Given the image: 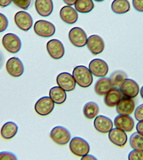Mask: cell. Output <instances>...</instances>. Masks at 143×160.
I'll use <instances>...</instances> for the list:
<instances>
[{
  "label": "cell",
  "instance_id": "cell-1",
  "mask_svg": "<svg viewBox=\"0 0 143 160\" xmlns=\"http://www.w3.org/2000/svg\"><path fill=\"white\" fill-rule=\"evenodd\" d=\"M72 76L76 83L81 87L86 88L93 83L92 74L86 66H78L75 67L73 71Z\"/></svg>",
  "mask_w": 143,
  "mask_h": 160
},
{
  "label": "cell",
  "instance_id": "cell-2",
  "mask_svg": "<svg viewBox=\"0 0 143 160\" xmlns=\"http://www.w3.org/2000/svg\"><path fill=\"white\" fill-rule=\"evenodd\" d=\"M69 147L70 151L77 156L82 157L90 152L88 142L82 138L75 137L70 141Z\"/></svg>",
  "mask_w": 143,
  "mask_h": 160
},
{
  "label": "cell",
  "instance_id": "cell-3",
  "mask_svg": "<svg viewBox=\"0 0 143 160\" xmlns=\"http://www.w3.org/2000/svg\"><path fill=\"white\" fill-rule=\"evenodd\" d=\"M2 44L6 51L11 53H16L21 50V42L19 36L13 33H8L3 36Z\"/></svg>",
  "mask_w": 143,
  "mask_h": 160
},
{
  "label": "cell",
  "instance_id": "cell-4",
  "mask_svg": "<svg viewBox=\"0 0 143 160\" xmlns=\"http://www.w3.org/2000/svg\"><path fill=\"white\" fill-rule=\"evenodd\" d=\"M34 30L36 35L44 38L51 37L55 34L56 31L53 24L43 20H39L35 22Z\"/></svg>",
  "mask_w": 143,
  "mask_h": 160
},
{
  "label": "cell",
  "instance_id": "cell-5",
  "mask_svg": "<svg viewBox=\"0 0 143 160\" xmlns=\"http://www.w3.org/2000/svg\"><path fill=\"white\" fill-rule=\"evenodd\" d=\"M50 137L57 144L64 145L69 142L71 136L67 129L63 126H57L51 130Z\"/></svg>",
  "mask_w": 143,
  "mask_h": 160
},
{
  "label": "cell",
  "instance_id": "cell-6",
  "mask_svg": "<svg viewBox=\"0 0 143 160\" xmlns=\"http://www.w3.org/2000/svg\"><path fill=\"white\" fill-rule=\"evenodd\" d=\"M68 36L70 42L77 47H84L87 44V36L81 28L76 27L72 28L69 31Z\"/></svg>",
  "mask_w": 143,
  "mask_h": 160
},
{
  "label": "cell",
  "instance_id": "cell-7",
  "mask_svg": "<svg viewBox=\"0 0 143 160\" xmlns=\"http://www.w3.org/2000/svg\"><path fill=\"white\" fill-rule=\"evenodd\" d=\"M55 107V102L50 97L45 96L38 100L35 104V111L41 116L50 114Z\"/></svg>",
  "mask_w": 143,
  "mask_h": 160
},
{
  "label": "cell",
  "instance_id": "cell-8",
  "mask_svg": "<svg viewBox=\"0 0 143 160\" xmlns=\"http://www.w3.org/2000/svg\"><path fill=\"white\" fill-rule=\"evenodd\" d=\"M120 92L125 97L134 98L139 93V87L138 83L134 80L126 78L119 86Z\"/></svg>",
  "mask_w": 143,
  "mask_h": 160
},
{
  "label": "cell",
  "instance_id": "cell-9",
  "mask_svg": "<svg viewBox=\"0 0 143 160\" xmlns=\"http://www.w3.org/2000/svg\"><path fill=\"white\" fill-rule=\"evenodd\" d=\"M46 47L49 54L54 59H60L65 54V48L60 40L56 39L50 40L46 43Z\"/></svg>",
  "mask_w": 143,
  "mask_h": 160
},
{
  "label": "cell",
  "instance_id": "cell-10",
  "mask_svg": "<svg viewBox=\"0 0 143 160\" xmlns=\"http://www.w3.org/2000/svg\"><path fill=\"white\" fill-rule=\"evenodd\" d=\"M8 73L12 77H19L22 76L24 71L23 63L17 57H12L8 60L6 63Z\"/></svg>",
  "mask_w": 143,
  "mask_h": 160
},
{
  "label": "cell",
  "instance_id": "cell-11",
  "mask_svg": "<svg viewBox=\"0 0 143 160\" xmlns=\"http://www.w3.org/2000/svg\"><path fill=\"white\" fill-rule=\"evenodd\" d=\"M14 21L17 27L24 31H27L32 27L33 20L31 15L24 11L16 12L14 16Z\"/></svg>",
  "mask_w": 143,
  "mask_h": 160
},
{
  "label": "cell",
  "instance_id": "cell-12",
  "mask_svg": "<svg viewBox=\"0 0 143 160\" xmlns=\"http://www.w3.org/2000/svg\"><path fill=\"white\" fill-rule=\"evenodd\" d=\"M89 69L92 74L98 77H103L109 72V66L106 62L101 59L92 60L89 65Z\"/></svg>",
  "mask_w": 143,
  "mask_h": 160
},
{
  "label": "cell",
  "instance_id": "cell-13",
  "mask_svg": "<svg viewBox=\"0 0 143 160\" xmlns=\"http://www.w3.org/2000/svg\"><path fill=\"white\" fill-rule=\"evenodd\" d=\"M56 82L59 87L65 91H71L75 89L76 81L73 76L67 72H61L58 75Z\"/></svg>",
  "mask_w": 143,
  "mask_h": 160
},
{
  "label": "cell",
  "instance_id": "cell-14",
  "mask_svg": "<svg viewBox=\"0 0 143 160\" xmlns=\"http://www.w3.org/2000/svg\"><path fill=\"white\" fill-rule=\"evenodd\" d=\"M87 48L94 55L101 53L105 48V43L101 37L97 35L89 36L87 42Z\"/></svg>",
  "mask_w": 143,
  "mask_h": 160
},
{
  "label": "cell",
  "instance_id": "cell-15",
  "mask_svg": "<svg viewBox=\"0 0 143 160\" xmlns=\"http://www.w3.org/2000/svg\"><path fill=\"white\" fill-rule=\"evenodd\" d=\"M135 107V103L131 98L124 97L122 98L116 105V110L119 115L126 116L131 114Z\"/></svg>",
  "mask_w": 143,
  "mask_h": 160
},
{
  "label": "cell",
  "instance_id": "cell-16",
  "mask_svg": "<svg viewBox=\"0 0 143 160\" xmlns=\"http://www.w3.org/2000/svg\"><path fill=\"white\" fill-rule=\"evenodd\" d=\"M109 140L114 144L123 147L127 141V136L125 131L119 128L112 129L109 132Z\"/></svg>",
  "mask_w": 143,
  "mask_h": 160
},
{
  "label": "cell",
  "instance_id": "cell-17",
  "mask_svg": "<svg viewBox=\"0 0 143 160\" xmlns=\"http://www.w3.org/2000/svg\"><path fill=\"white\" fill-rule=\"evenodd\" d=\"M114 123L115 127L125 132L131 131L134 126V119L129 115L117 116L114 119Z\"/></svg>",
  "mask_w": 143,
  "mask_h": 160
},
{
  "label": "cell",
  "instance_id": "cell-18",
  "mask_svg": "<svg viewBox=\"0 0 143 160\" xmlns=\"http://www.w3.org/2000/svg\"><path fill=\"white\" fill-rule=\"evenodd\" d=\"M94 126L98 132L106 133L112 129L113 123L110 118L106 116L100 115L96 117L94 120Z\"/></svg>",
  "mask_w": 143,
  "mask_h": 160
},
{
  "label": "cell",
  "instance_id": "cell-19",
  "mask_svg": "<svg viewBox=\"0 0 143 160\" xmlns=\"http://www.w3.org/2000/svg\"><path fill=\"white\" fill-rule=\"evenodd\" d=\"M35 7L40 16L48 17L52 13L54 5L52 0H36Z\"/></svg>",
  "mask_w": 143,
  "mask_h": 160
},
{
  "label": "cell",
  "instance_id": "cell-20",
  "mask_svg": "<svg viewBox=\"0 0 143 160\" xmlns=\"http://www.w3.org/2000/svg\"><path fill=\"white\" fill-rule=\"evenodd\" d=\"M60 15L61 19L69 24L75 23L78 18L76 10L70 6H63L60 10Z\"/></svg>",
  "mask_w": 143,
  "mask_h": 160
},
{
  "label": "cell",
  "instance_id": "cell-21",
  "mask_svg": "<svg viewBox=\"0 0 143 160\" xmlns=\"http://www.w3.org/2000/svg\"><path fill=\"white\" fill-rule=\"evenodd\" d=\"M114 87L110 78L102 77L95 82L94 90L97 94L103 96L105 95Z\"/></svg>",
  "mask_w": 143,
  "mask_h": 160
},
{
  "label": "cell",
  "instance_id": "cell-22",
  "mask_svg": "<svg viewBox=\"0 0 143 160\" xmlns=\"http://www.w3.org/2000/svg\"><path fill=\"white\" fill-rule=\"evenodd\" d=\"M122 97V93L120 89L117 87L113 88L105 95L104 99V102L109 107H115Z\"/></svg>",
  "mask_w": 143,
  "mask_h": 160
},
{
  "label": "cell",
  "instance_id": "cell-23",
  "mask_svg": "<svg viewBox=\"0 0 143 160\" xmlns=\"http://www.w3.org/2000/svg\"><path fill=\"white\" fill-rule=\"evenodd\" d=\"M18 126L15 122L8 121L3 126L1 130V135L3 138L6 140L13 138L18 131Z\"/></svg>",
  "mask_w": 143,
  "mask_h": 160
},
{
  "label": "cell",
  "instance_id": "cell-24",
  "mask_svg": "<svg viewBox=\"0 0 143 160\" xmlns=\"http://www.w3.org/2000/svg\"><path fill=\"white\" fill-rule=\"evenodd\" d=\"M49 95L55 103L61 104L66 101V94L65 91L58 86H55L50 90Z\"/></svg>",
  "mask_w": 143,
  "mask_h": 160
},
{
  "label": "cell",
  "instance_id": "cell-25",
  "mask_svg": "<svg viewBox=\"0 0 143 160\" xmlns=\"http://www.w3.org/2000/svg\"><path fill=\"white\" fill-rule=\"evenodd\" d=\"M111 7L113 12L118 14L126 13L130 9V3L128 0H114Z\"/></svg>",
  "mask_w": 143,
  "mask_h": 160
},
{
  "label": "cell",
  "instance_id": "cell-26",
  "mask_svg": "<svg viewBox=\"0 0 143 160\" xmlns=\"http://www.w3.org/2000/svg\"><path fill=\"white\" fill-rule=\"evenodd\" d=\"M99 110V106L97 104L90 101L85 104L83 109V112L86 118L93 119L97 116Z\"/></svg>",
  "mask_w": 143,
  "mask_h": 160
},
{
  "label": "cell",
  "instance_id": "cell-27",
  "mask_svg": "<svg viewBox=\"0 0 143 160\" xmlns=\"http://www.w3.org/2000/svg\"><path fill=\"white\" fill-rule=\"evenodd\" d=\"M75 9L82 13L91 12L94 8L92 0H77L75 4Z\"/></svg>",
  "mask_w": 143,
  "mask_h": 160
},
{
  "label": "cell",
  "instance_id": "cell-28",
  "mask_svg": "<svg viewBox=\"0 0 143 160\" xmlns=\"http://www.w3.org/2000/svg\"><path fill=\"white\" fill-rule=\"evenodd\" d=\"M130 144L134 149L143 150V135L138 132H134L130 136Z\"/></svg>",
  "mask_w": 143,
  "mask_h": 160
},
{
  "label": "cell",
  "instance_id": "cell-29",
  "mask_svg": "<svg viewBox=\"0 0 143 160\" xmlns=\"http://www.w3.org/2000/svg\"><path fill=\"white\" fill-rule=\"evenodd\" d=\"M127 78L126 74L123 71H116L113 72L110 76V79L113 86L115 87H119L122 82Z\"/></svg>",
  "mask_w": 143,
  "mask_h": 160
},
{
  "label": "cell",
  "instance_id": "cell-30",
  "mask_svg": "<svg viewBox=\"0 0 143 160\" xmlns=\"http://www.w3.org/2000/svg\"><path fill=\"white\" fill-rule=\"evenodd\" d=\"M128 158L130 160H143V150H133L129 153Z\"/></svg>",
  "mask_w": 143,
  "mask_h": 160
},
{
  "label": "cell",
  "instance_id": "cell-31",
  "mask_svg": "<svg viewBox=\"0 0 143 160\" xmlns=\"http://www.w3.org/2000/svg\"><path fill=\"white\" fill-rule=\"evenodd\" d=\"M31 0H12V2L18 7L22 9L27 10L31 4Z\"/></svg>",
  "mask_w": 143,
  "mask_h": 160
},
{
  "label": "cell",
  "instance_id": "cell-32",
  "mask_svg": "<svg viewBox=\"0 0 143 160\" xmlns=\"http://www.w3.org/2000/svg\"><path fill=\"white\" fill-rule=\"evenodd\" d=\"M8 21L7 17L2 13H0V32H3L8 27Z\"/></svg>",
  "mask_w": 143,
  "mask_h": 160
},
{
  "label": "cell",
  "instance_id": "cell-33",
  "mask_svg": "<svg viewBox=\"0 0 143 160\" xmlns=\"http://www.w3.org/2000/svg\"><path fill=\"white\" fill-rule=\"evenodd\" d=\"M16 155L9 151L0 152V160H17Z\"/></svg>",
  "mask_w": 143,
  "mask_h": 160
},
{
  "label": "cell",
  "instance_id": "cell-34",
  "mask_svg": "<svg viewBox=\"0 0 143 160\" xmlns=\"http://www.w3.org/2000/svg\"><path fill=\"white\" fill-rule=\"evenodd\" d=\"M134 116L137 121H143V103L139 105L135 109Z\"/></svg>",
  "mask_w": 143,
  "mask_h": 160
},
{
  "label": "cell",
  "instance_id": "cell-35",
  "mask_svg": "<svg viewBox=\"0 0 143 160\" xmlns=\"http://www.w3.org/2000/svg\"><path fill=\"white\" fill-rule=\"evenodd\" d=\"M132 4L136 11L143 12V0H132Z\"/></svg>",
  "mask_w": 143,
  "mask_h": 160
},
{
  "label": "cell",
  "instance_id": "cell-36",
  "mask_svg": "<svg viewBox=\"0 0 143 160\" xmlns=\"http://www.w3.org/2000/svg\"><path fill=\"white\" fill-rule=\"evenodd\" d=\"M12 2V0H0V6L5 8L9 6Z\"/></svg>",
  "mask_w": 143,
  "mask_h": 160
},
{
  "label": "cell",
  "instance_id": "cell-37",
  "mask_svg": "<svg viewBox=\"0 0 143 160\" xmlns=\"http://www.w3.org/2000/svg\"><path fill=\"white\" fill-rule=\"evenodd\" d=\"M136 129L137 132L143 135V121H140L137 124Z\"/></svg>",
  "mask_w": 143,
  "mask_h": 160
},
{
  "label": "cell",
  "instance_id": "cell-38",
  "mask_svg": "<svg viewBox=\"0 0 143 160\" xmlns=\"http://www.w3.org/2000/svg\"><path fill=\"white\" fill-rule=\"evenodd\" d=\"M97 159L96 158L95 156H93V155H88L87 154L85 155V156H83L82 157V158L81 160H95Z\"/></svg>",
  "mask_w": 143,
  "mask_h": 160
},
{
  "label": "cell",
  "instance_id": "cell-39",
  "mask_svg": "<svg viewBox=\"0 0 143 160\" xmlns=\"http://www.w3.org/2000/svg\"><path fill=\"white\" fill-rule=\"evenodd\" d=\"M64 2H65L68 6H73L75 5V2L77 0H63Z\"/></svg>",
  "mask_w": 143,
  "mask_h": 160
},
{
  "label": "cell",
  "instance_id": "cell-40",
  "mask_svg": "<svg viewBox=\"0 0 143 160\" xmlns=\"http://www.w3.org/2000/svg\"><path fill=\"white\" fill-rule=\"evenodd\" d=\"M4 61V57L2 52L0 51V70L2 68L3 66Z\"/></svg>",
  "mask_w": 143,
  "mask_h": 160
},
{
  "label": "cell",
  "instance_id": "cell-41",
  "mask_svg": "<svg viewBox=\"0 0 143 160\" xmlns=\"http://www.w3.org/2000/svg\"><path fill=\"white\" fill-rule=\"evenodd\" d=\"M140 95L142 98H143V86L140 90Z\"/></svg>",
  "mask_w": 143,
  "mask_h": 160
},
{
  "label": "cell",
  "instance_id": "cell-42",
  "mask_svg": "<svg viewBox=\"0 0 143 160\" xmlns=\"http://www.w3.org/2000/svg\"><path fill=\"white\" fill-rule=\"evenodd\" d=\"M94 1H96V2H102V1H104V0H94Z\"/></svg>",
  "mask_w": 143,
  "mask_h": 160
}]
</instances>
